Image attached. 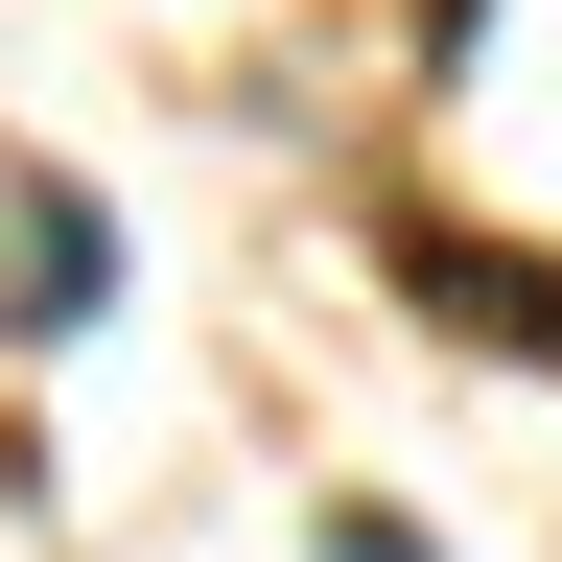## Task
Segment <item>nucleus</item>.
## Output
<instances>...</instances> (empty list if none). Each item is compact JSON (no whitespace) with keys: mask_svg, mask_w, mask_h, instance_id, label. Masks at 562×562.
Segmentation results:
<instances>
[{"mask_svg":"<svg viewBox=\"0 0 562 562\" xmlns=\"http://www.w3.org/2000/svg\"><path fill=\"white\" fill-rule=\"evenodd\" d=\"M70 328H117V211L47 140H0V351H70Z\"/></svg>","mask_w":562,"mask_h":562,"instance_id":"obj_1","label":"nucleus"},{"mask_svg":"<svg viewBox=\"0 0 562 562\" xmlns=\"http://www.w3.org/2000/svg\"><path fill=\"white\" fill-rule=\"evenodd\" d=\"M328 562H422V539H398V516H328Z\"/></svg>","mask_w":562,"mask_h":562,"instance_id":"obj_2","label":"nucleus"}]
</instances>
